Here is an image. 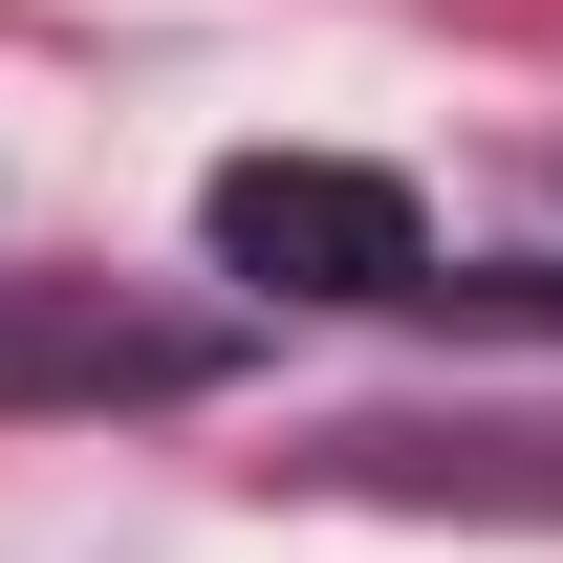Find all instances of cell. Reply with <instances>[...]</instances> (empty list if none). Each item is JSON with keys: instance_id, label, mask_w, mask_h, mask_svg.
I'll list each match as a JSON object with an SVG mask.
<instances>
[{"instance_id": "cell-1", "label": "cell", "mask_w": 563, "mask_h": 563, "mask_svg": "<svg viewBox=\"0 0 563 563\" xmlns=\"http://www.w3.org/2000/svg\"><path fill=\"white\" fill-rule=\"evenodd\" d=\"M217 282H261V303H433V217L368 174V152H239L196 196Z\"/></svg>"}, {"instance_id": "cell-2", "label": "cell", "mask_w": 563, "mask_h": 563, "mask_svg": "<svg viewBox=\"0 0 563 563\" xmlns=\"http://www.w3.org/2000/svg\"><path fill=\"white\" fill-rule=\"evenodd\" d=\"M325 477H368V498H477V520H563V433H347Z\"/></svg>"}]
</instances>
